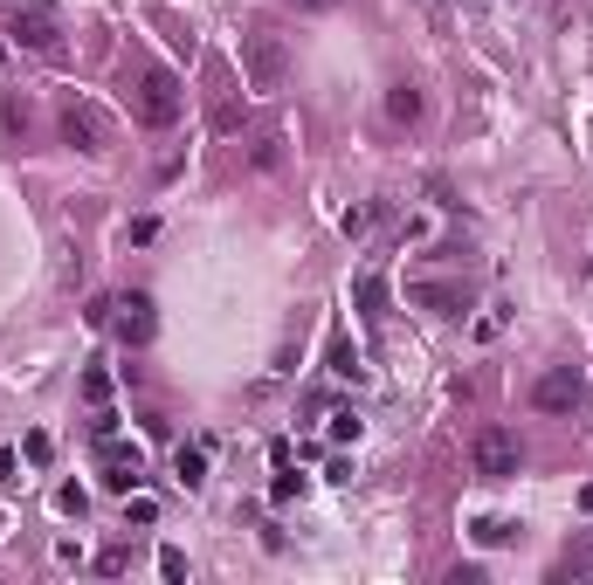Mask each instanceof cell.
<instances>
[{"label":"cell","mask_w":593,"mask_h":585,"mask_svg":"<svg viewBox=\"0 0 593 585\" xmlns=\"http://www.w3.org/2000/svg\"><path fill=\"white\" fill-rule=\"evenodd\" d=\"M131 110H139V124L166 131V124H180V110H187V90H180V77H172V69L139 62V69H131Z\"/></svg>","instance_id":"obj_1"},{"label":"cell","mask_w":593,"mask_h":585,"mask_svg":"<svg viewBox=\"0 0 593 585\" xmlns=\"http://www.w3.org/2000/svg\"><path fill=\"white\" fill-rule=\"evenodd\" d=\"M373 221H380V207H345V221H338V228L352 234V241H359V234L373 228Z\"/></svg>","instance_id":"obj_15"},{"label":"cell","mask_w":593,"mask_h":585,"mask_svg":"<svg viewBox=\"0 0 593 585\" xmlns=\"http://www.w3.org/2000/svg\"><path fill=\"white\" fill-rule=\"evenodd\" d=\"M249 159H255L263 172H276V166H283V139H255V152H249Z\"/></svg>","instance_id":"obj_19"},{"label":"cell","mask_w":593,"mask_h":585,"mask_svg":"<svg viewBox=\"0 0 593 585\" xmlns=\"http://www.w3.org/2000/svg\"><path fill=\"white\" fill-rule=\"evenodd\" d=\"M125 517H131V524H159V503H152V496H131Z\"/></svg>","instance_id":"obj_20"},{"label":"cell","mask_w":593,"mask_h":585,"mask_svg":"<svg viewBox=\"0 0 593 585\" xmlns=\"http://www.w3.org/2000/svg\"><path fill=\"white\" fill-rule=\"evenodd\" d=\"M242 83H249L255 97H276L283 83H290V48H283V35H269V28L242 35Z\"/></svg>","instance_id":"obj_2"},{"label":"cell","mask_w":593,"mask_h":585,"mask_svg":"<svg viewBox=\"0 0 593 585\" xmlns=\"http://www.w3.org/2000/svg\"><path fill=\"white\" fill-rule=\"evenodd\" d=\"M159 571H166V579H187V558H180V551L166 544V551H159Z\"/></svg>","instance_id":"obj_22"},{"label":"cell","mask_w":593,"mask_h":585,"mask_svg":"<svg viewBox=\"0 0 593 585\" xmlns=\"http://www.w3.org/2000/svg\"><path fill=\"white\" fill-rule=\"evenodd\" d=\"M579 393H587V379H579L573 365H552V372H538V385H531V406H538V414H573Z\"/></svg>","instance_id":"obj_6"},{"label":"cell","mask_w":593,"mask_h":585,"mask_svg":"<svg viewBox=\"0 0 593 585\" xmlns=\"http://www.w3.org/2000/svg\"><path fill=\"white\" fill-rule=\"evenodd\" d=\"M63 139L97 159V152H110V118L90 104V97H69V104H63Z\"/></svg>","instance_id":"obj_5"},{"label":"cell","mask_w":593,"mask_h":585,"mask_svg":"<svg viewBox=\"0 0 593 585\" xmlns=\"http://www.w3.org/2000/svg\"><path fill=\"white\" fill-rule=\"evenodd\" d=\"M469 462H476V476H484V482L517 476V434H511V427H476V441H469Z\"/></svg>","instance_id":"obj_4"},{"label":"cell","mask_w":593,"mask_h":585,"mask_svg":"<svg viewBox=\"0 0 593 585\" xmlns=\"http://www.w3.org/2000/svg\"><path fill=\"white\" fill-rule=\"evenodd\" d=\"M125 565H131V551H125V544H104V551H97V571H104V579H118Z\"/></svg>","instance_id":"obj_17"},{"label":"cell","mask_w":593,"mask_h":585,"mask_svg":"<svg viewBox=\"0 0 593 585\" xmlns=\"http://www.w3.org/2000/svg\"><path fill=\"white\" fill-rule=\"evenodd\" d=\"M331 372H338V379H366V365H359V352H352V338H331Z\"/></svg>","instance_id":"obj_13"},{"label":"cell","mask_w":593,"mask_h":585,"mask_svg":"<svg viewBox=\"0 0 593 585\" xmlns=\"http://www.w3.org/2000/svg\"><path fill=\"white\" fill-rule=\"evenodd\" d=\"M83 400H90V406H104V400H110V372H104V365L83 372Z\"/></svg>","instance_id":"obj_14"},{"label":"cell","mask_w":593,"mask_h":585,"mask_svg":"<svg viewBox=\"0 0 593 585\" xmlns=\"http://www.w3.org/2000/svg\"><path fill=\"white\" fill-rule=\"evenodd\" d=\"M0 69H7V48H0Z\"/></svg>","instance_id":"obj_26"},{"label":"cell","mask_w":593,"mask_h":585,"mask_svg":"<svg viewBox=\"0 0 593 585\" xmlns=\"http://www.w3.org/2000/svg\"><path fill=\"white\" fill-rule=\"evenodd\" d=\"M15 42L35 48V56H48V62L63 56V42H56V21H48V15H15Z\"/></svg>","instance_id":"obj_9"},{"label":"cell","mask_w":593,"mask_h":585,"mask_svg":"<svg viewBox=\"0 0 593 585\" xmlns=\"http://www.w3.org/2000/svg\"><path fill=\"white\" fill-rule=\"evenodd\" d=\"M579 509H593V482H587V489H579Z\"/></svg>","instance_id":"obj_25"},{"label":"cell","mask_w":593,"mask_h":585,"mask_svg":"<svg viewBox=\"0 0 593 585\" xmlns=\"http://www.w3.org/2000/svg\"><path fill=\"white\" fill-rule=\"evenodd\" d=\"M296 7H317V15H325V7H338V0H296Z\"/></svg>","instance_id":"obj_24"},{"label":"cell","mask_w":593,"mask_h":585,"mask_svg":"<svg viewBox=\"0 0 593 585\" xmlns=\"http://www.w3.org/2000/svg\"><path fill=\"white\" fill-rule=\"evenodd\" d=\"M352 303H359L366 317H380V303H387V276H380V269H366V276L352 282Z\"/></svg>","instance_id":"obj_11"},{"label":"cell","mask_w":593,"mask_h":585,"mask_svg":"<svg viewBox=\"0 0 593 585\" xmlns=\"http://www.w3.org/2000/svg\"><path fill=\"white\" fill-rule=\"evenodd\" d=\"M56 509H63V517H83V509H90V496H83L77 482H63V489H56Z\"/></svg>","instance_id":"obj_18"},{"label":"cell","mask_w":593,"mask_h":585,"mask_svg":"<svg viewBox=\"0 0 593 585\" xmlns=\"http://www.w3.org/2000/svg\"><path fill=\"white\" fill-rule=\"evenodd\" d=\"M172 468H180V482H187V489H201V482H207V455H201V447H180V455H172Z\"/></svg>","instance_id":"obj_12"},{"label":"cell","mask_w":593,"mask_h":585,"mask_svg":"<svg viewBox=\"0 0 593 585\" xmlns=\"http://www.w3.org/2000/svg\"><path fill=\"white\" fill-rule=\"evenodd\" d=\"M15 468H21V462H15V447H0V482H21Z\"/></svg>","instance_id":"obj_23"},{"label":"cell","mask_w":593,"mask_h":585,"mask_svg":"<svg viewBox=\"0 0 593 585\" xmlns=\"http://www.w3.org/2000/svg\"><path fill=\"white\" fill-rule=\"evenodd\" d=\"M21 455H28V462H35V468H42V462H48V455H56V441H48V434H28V441H21Z\"/></svg>","instance_id":"obj_21"},{"label":"cell","mask_w":593,"mask_h":585,"mask_svg":"<svg viewBox=\"0 0 593 585\" xmlns=\"http://www.w3.org/2000/svg\"><path fill=\"white\" fill-rule=\"evenodd\" d=\"M387 118L414 124V118H421V90H414V83H393V90H387Z\"/></svg>","instance_id":"obj_10"},{"label":"cell","mask_w":593,"mask_h":585,"mask_svg":"<svg viewBox=\"0 0 593 585\" xmlns=\"http://www.w3.org/2000/svg\"><path fill=\"white\" fill-rule=\"evenodd\" d=\"M407 303L435 310V317H469V310H476V282L469 276H449V282L421 276V282H407Z\"/></svg>","instance_id":"obj_3"},{"label":"cell","mask_w":593,"mask_h":585,"mask_svg":"<svg viewBox=\"0 0 593 585\" xmlns=\"http://www.w3.org/2000/svg\"><path fill=\"white\" fill-rule=\"evenodd\" d=\"M110 323H118V338H125V344H145V338H152V296H145V290L118 296V303H110Z\"/></svg>","instance_id":"obj_8"},{"label":"cell","mask_w":593,"mask_h":585,"mask_svg":"<svg viewBox=\"0 0 593 585\" xmlns=\"http://www.w3.org/2000/svg\"><path fill=\"white\" fill-rule=\"evenodd\" d=\"M331 441H359V414H352V406H338V414H331Z\"/></svg>","instance_id":"obj_16"},{"label":"cell","mask_w":593,"mask_h":585,"mask_svg":"<svg viewBox=\"0 0 593 585\" xmlns=\"http://www.w3.org/2000/svg\"><path fill=\"white\" fill-rule=\"evenodd\" d=\"M97 462H104V482L110 489H131V482H139V441H118V434H104V441H97Z\"/></svg>","instance_id":"obj_7"}]
</instances>
